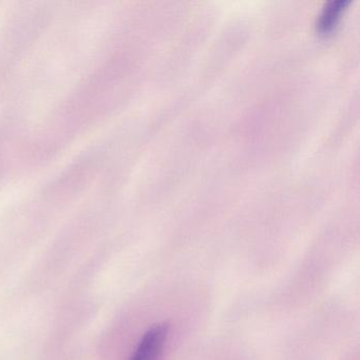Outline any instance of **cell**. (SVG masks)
<instances>
[{
	"instance_id": "1",
	"label": "cell",
	"mask_w": 360,
	"mask_h": 360,
	"mask_svg": "<svg viewBox=\"0 0 360 360\" xmlns=\"http://www.w3.org/2000/svg\"><path fill=\"white\" fill-rule=\"evenodd\" d=\"M167 337V324L159 323L151 326L141 339L136 351L134 352L129 360L161 359Z\"/></svg>"
},
{
	"instance_id": "2",
	"label": "cell",
	"mask_w": 360,
	"mask_h": 360,
	"mask_svg": "<svg viewBox=\"0 0 360 360\" xmlns=\"http://www.w3.org/2000/svg\"><path fill=\"white\" fill-rule=\"evenodd\" d=\"M349 4V0H332L326 4L318 18L317 24H316L317 30L321 33L332 30Z\"/></svg>"
}]
</instances>
